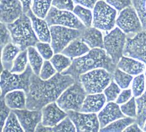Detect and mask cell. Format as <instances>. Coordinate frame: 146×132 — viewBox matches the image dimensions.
<instances>
[{"label":"cell","instance_id":"obj_13","mask_svg":"<svg viewBox=\"0 0 146 132\" xmlns=\"http://www.w3.org/2000/svg\"><path fill=\"white\" fill-rule=\"evenodd\" d=\"M68 116L74 123L76 131L97 132L100 129L98 117L95 113L84 114L81 112L70 110L66 111Z\"/></svg>","mask_w":146,"mask_h":132},{"label":"cell","instance_id":"obj_2","mask_svg":"<svg viewBox=\"0 0 146 132\" xmlns=\"http://www.w3.org/2000/svg\"><path fill=\"white\" fill-rule=\"evenodd\" d=\"M116 66L106 50L95 48L85 55L73 59L71 66L62 73L70 75L75 82H79L80 75L93 70L103 68L113 74L117 68Z\"/></svg>","mask_w":146,"mask_h":132},{"label":"cell","instance_id":"obj_1","mask_svg":"<svg viewBox=\"0 0 146 132\" xmlns=\"http://www.w3.org/2000/svg\"><path fill=\"white\" fill-rule=\"evenodd\" d=\"M75 82L69 74L57 73L47 80L32 74L30 90L27 95V109L42 110L48 104L57 100L63 92Z\"/></svg>","mask_w":146,"mask_h":132},{"label":"cell","instance_id":"obj_46","mask_svg":"<svg viewBox=\"0 0 146 132\" xmlns=\"http://www.w3.org/2000/svg\"><path fill=\"white\" fill-rule=\"evenodd\" d=\"M72 1L78 5H80L90 9H93L97 3V0H72Z\"/></svg>","mask_w":146,"mask_h":132},{"label":"cell","instance_id":"obj_40","mask_svg":"<svg viewBox=\"0 0 146 132\" xmlns=\"http://www.w3.org/2000/svg\"><path fill=\"white\" fill-rule=\"evenodd\" d=\"M56 70L52 63L46 60L44 62L41 70L40 72L39 76L42 79L47 80L50 79L55 74Z\"/></svg>","mask_w":146,"mask_h":132},{"label":"cell","instance_id":"obj_8","mask_svg":"<svg viewBox=\"0 0 146 132\" xmlns=\"http://www.w3.org/2000/svg\"><path fill=\"white\" fill-rule=\"evenodd\" d=\"M50 30L51 46L55 54L62 52L73 40L80 38L83 32V30L59 25L50 27Z\"/></svg>","mask_w":146,"mask_h":132},{"label":"cell","instance_id":"obj_4","mask_svg":"<svg viewBox=\"0 0 146 132\" xmlns=\"http://www.w3.org/2000/svg\"><path fill=\"white\" fill-rule=\"evenodd\" d=\"M33 73L30 64H28L26 70L19 74L4 70L1 74V98H4L8 92L14 90H23L27 94L29 92L30 78Z\"/></svg>","mask_w":146,"mask_h":132},{"label":"cell","instance_id":"obj_26","mask_svg":"<svg viewBox=\"0 0 146 132\" xmlns=\"http://www.w3.org/2000/svg\"><path fill=\"white\" fill-rule=\"evenodd\" d=\"M52 2V0H33L31 10L36 17L44 19L50 9Z\"/></svg>","mask_w":146,"mask_h":132},{"label":"cell","instance_id":"obj_15","mask_svg":"<svg viewBox=\"0 0 146 132\" xmlns=\"http://www.w3.org/2000/svg\"><path fill=\"white\" fill-rule=\"evenodd\" d=\"M23 7L20 0H1V22L5 24L14 22L23 14Z\"/></svg>","mask_w":146,"mask_h":132},{"label":"cell","instance_id":"obj_39","mask_svg":"<svg viewBox=\"0 0 146 132\" xmlns=\"http://www.w3.org/2000/svg\"><path fill=\"white\" fill-rule=\"evenodd\" d=\"M36 46L39 54L44 59L49 60L53 57L54 52H53V49L48 43L39 41L36 44Z\"/></svg>","mask_w":146,"mask_h":132},{"label":"cell","instance_id":"obj_22","mask_svg":"<svg viewBox=\"0 0 146 132\" xmlns=\"http://www.w3.org/2000/svg\"><path fill=\"white\" fill-rule=\"evenodd\" d=\"M117 68L130 75H138L144 71L145 66L143 63L131 57L123 56L117 63Z\"/></svg>","mask_w":146,"mask_h":132},{"label":"cell","instance_id":"obj_12","mask_svg":"<svg viewBox=\"0 0 146 132\" xmlns=\"http://www.w3.org/2000/svg\"><path fill=\"white\" fill-rule=\"evenodd\" d=\"M115 23L125 34H136L143 30L138 15L132 6L120 12Z\"/></svg>","mask_w":146,"mask_h":132},{"label":"cell","instance_id":"obj_9","mask_svg":"<svg viewBox=\"0 0 146 132\" xmlns=\"http://www.w3.org/2000/svg\"><path fill=\"white\" fill-rule=\"evenodd\" d=\"M127 35L119 27L115 28L104 38V46L108 54L117 65L123 55Z\"/></svg>","mask_w":146,"mask_h":132},{"label":"cell","instance_id":"obj_50","mask_svg":"<svg viewBox=\"0 0 146 132\" xmlns=\"http://www.w3.org/2000/svg\"><path fill=\"white\" fill-rule=\"evenodd\" d=\"M143 130L144 131H146V122H145V124H144V127H143Z\"/></svg>","mask_w":146,"mask_h":132},{"label":"cell","instance_id":"obj_38","mask_svg":"<svg viewBox=\"0 0 146 132\" xmlns=\"http://www.w3.org/2000/svg\"><path fill=\"white\" fill-rule=\"evenodd\" d=\"M135 97H132L129 100L120 107L121 111L125 115L130 117H136V105Z\"/></svg>","mask_w":146,"mask_h":132},{"label":"cell","instance_id":"obj_14","mask_svg":"<svg viewBox=\"0 0 146 132\" xmlns=\"http://www.w3.org/2000/svg\"><path fill=\"white\" fill-rule=\"evenodd\" d=\"M17 115L19 121L24 131L33 132L35 131L36 127L42 119V110L30 109H13Z\"/></svg>","mask_w":146,"mask_h":132},{"label":"cell","instance_id":"obj_3","mask_svg":"<svg viewBox=\"0 0 146 132\" xmlns=\"http://www.w3.org/2000/svg\"><path fill=\"white\" fill-rule=\"evenodd\" d=\"M6 25L11 32L12 42L17 46L21 51L36 46L39 41L30 18L25 13H23L14 22L6 24Z\"/></svg>","mask_w":146,"mask_h":132},{"label":"cell","instance_id":"obj_52","mask_svg":"<svg viewBox=\"0 0 146 132\" xmlns=\"http://www.w3.org/2000/svg\"><path fill=\"white\" fill-rule=\"evenodd\" d=\"M103 1H104V0H103Z\"/></svg>","mask_w":146,"mask_h":132},{"label":"cell","instance_id":"obj_47","mask_svg":"<svg viewBox=\"0 0 146 132\" xmlns=\"http://www.w3.org/2000/svg\"><path fill=\"white\" fill-rule=\"evenodd\" d=\"M123 131L125 132H131V131H134V132H141L142 130L141 129V127L139 126V125L137 124V123H135L133 124H131L129 125V126H128L126 129H125Z\"/></svg>","mask_w":146,"mask_h":132},{"label":"cell","instance_id":"obj_42","mask_svg":"<svg viewBox=\"0 0 146 132\" xmlns=\"http://www.w3.org/2000/svg\"><path fill=\"white\" fill-rule=\"evenodd\" d=\"M1 42H0V45H1V50L4 48V47L6 46L7 44L12 42V37L11 32L7 29L6 24L4 23H1Z\"/></svg>","mask_w":146,"mask_h":132},{"label":"cell","instance_id":"obj_21","mask_svg":"<svg viewBox=\"0 0 146 132\" xmlns=\"http://www.w3.org/2000/svg\"><path fill=\"white\" fill-rule=\"evenodd\" d=\"M90 48L80 38L71 41L68 46L62 51V54L70 58H78L87 54Z\"/></svg>","mask_w":146,"mask_h":132},{"label":"cell","instance_id":"obj_29","mask_svg":"<svg viewBox=\"0 0 146 132\" xmlns=\"http://www.w3.org/2000/svg\"><path fill=\"white\" fill-rule=\"evenodd\" d=\"M70 58L63 54H56L50 59V62L58 73H62L64 70L68 69L72 63Z\"/></svg>","mask_w":146,"mask_h":132},{"label":"cell","instance_id":"obj_30","mask_svg":"<svg viewBox=\"0 0 146 132\" xmlns=\"http://www.w3.org/2000/svg\"><path fill=\"white\" fill-rule=\"evenodd\" d=\"M73 13L80 20L86 28L91 27L93 16L90 9L80 5H77L74 7Z\"/></svg>","mask_w":146,"mask_h":132},{"label":"cell","instance_id":"obj_6","mask_svg":"<svg viewBox=\"0 0 146 132\" xmlns=\"http://www.w3.org/2000/svg\"><path fill=\"white\" fill-rule=\"evenodd\" d=\"M87 92L80 82H75L64 90L56 100V103L64 111L80 112Z\"/></svg>","mask_w":146,"mask_h":132},{"label":"cell","instance_id":"obj_25","mask_svg":"<svg viewBox=\"0 0 146 132\" xmlns=\"http://www.w3.org/2000/svg\"><path fill=\"white\" fill-rule=\"evenodd\" d=\"M27 49L28 59H29L30 65L33 70L34 73L39 76L43 65V57L34 46L29 47Z\"/></svg>","mask_w":146,"mask_h":132},{"label":"cell","instance_id":"obj_51","mask_svg":"<svg viewBox=\"0 0 146 132\" xmlns=\"http://www.w3.org/2000/svg\"><path fill=\"white\" fill-rule=\"evenodd\" d=\"M145 79H146V71H145Z\"/></svg>","mask_w":146,"mask_h":132},{"label":"cell","instance_id":"obj_16","mask_svg":"<svg viewBox=\"0 0 146 132\" xmlns=\"http://www.w3.org/2000/svg\"><path fill=\"white\" fill-rule=\"evenodd\" d=\"M55 102L48 104L42 109V123L45 126L54 127L57 123L68 116L66 112L58 106Z\"/></svg>","mask_w":146,"mask_h":132},{"label":"cell","instance_id":"obj_41","mask_svg":"<svg viewBox=\"0 0 146 132\" xmlns=\"http://www.w3.org/2000/svg\"><path fill=\"white\" fill-rule=\"evenodd\" d=\"M52 5L56 9L62 11H72L74 9L72 0H52Z\"/></svg>","mask_w":146,"mask_h":132},{"label":"cell","instance_id":"obj_20","mask_svg":"<svg viewBox=\"0 0 146 132\" xmlns=\"http://www.w3.org/2000/svg\"><path fill=\"white\" fill-rule=\"evenodd\" d=\"M106 101V97L103 94H95L86 96L80 112L84 113H97L101 110Z\"/></svg>","mask_w":146,"mask_h":132},{"label":"cell","instance_id":"obj_24","mask_svg":"<svg viewBox=\"0 0 146 132\" xmlns=\"http://www.w3.org/2000/svg\"><path fill=\"white\" fill-rule=\"evenodd\" d=\"M20 51V48L13 42L4 47L1 50V63L4 69L9 71L12 70L15 58Z\"/></svg>","mask_w":146,"mask_h":132},{"label":"cell","instance_id":"obj_37","mask_svg":"<svg viewBox=\"0 0 146 132\" xmlns=\"http://www.w3.org/2000/svg\"><path fill=\"white\" fill-rule=\"evenodd\" d=\"M104 93L106 97L107 101H112L115 100L118 97L119 94L120 93V89L117 84L112 81L110 85L104 89Z\"/></svg>","mask_w":146,"mask_h":132},{"label":"cell","instance_id":"obj_27","mask_svg":"<svg viewBox=\"0 0 146 132\" xmlns=\"http://www.w3.org/2000/svg\"><path fill=\"white\" fill-rule=\"evenodd\" d=\"M136 122V119L133 117H124L115 122H112L107 127L102 128L100 131L104 132H121L126 128Z\"/></svg>","mask_w":146,"mask_h":132},{"label":"cell","instance_id":"obj_19","mask_svg":"<svg viewBox=\"0 0 146 132\" xmlns=\"http://www.w3.org/2000/svg\"><path fill=\"white\" fill-rule=\"evenodd\" d=\"M80 38L91 49H104L102 33L95 27L86 28L83 30Z\"/></svg>","mask_w":146,"mask_h":132},{"label":"cell","instance_id":"obj_45","mask_svg":"<svg viewBox=\"0 0 146 132\" xmlns=\"http://www.w3.org/2000/svg\"><path fill=\"white\" fill-rule=\"evenodd\" d=\"M131 97V90L130 89L125 90L121 92L117 98L116 103L117 104H123L128 101Z\"/></svg>","mask_w":146,"mask_h":132},{"label":"cell","instance_id":"obj_5","mask_svg":"<svg viewBox=\"0 0 146 132\" xmlns=\"http://www.w3.org/2000/svg\"><path fill=\"white\" fill-rule=\"evenodd\" d=\"M113 78V74L103 68L93 70L80 76L79 82L88 94H100Z\"/></svg>","mask_w":146,"mask_h":132},{"label":"cell","instance_id":"obj_23","mask_svg":"<svg viewBox=\"0 0 146 132\" xmlns=\"http://www.w3.org/2000/svg\"><path fill=\"white\" fill-rule=\"evenodd\" d=\"M4 98L7 106L12 109H27V95L23 91L15 90L9 92Z\"/></svg>","mask_w":146,"mask_h":132},{"label":"cell","instance_id":"obj_33","mask_svg":"<svg viewBox=\"0 0 146 132\" xmlns=\"http://www.w3.org/2000/svg\"><path fill=\"white\" fill-rule=\"evenodd\" d=\"M113 78L121 89H127L133 80L132 76L117 68L113 73Z\"/></svg>","mask_w":146,"mask_h":132},{"label":"cell","instance_id":"obj_10","mask_svg":"<svg viewBox=\"0 0 146 132\" xmlns=\"http://www.w3.org/2000/svg\"><path fill=\"white\" fill-rule=\"evenodd\" d=\"M49 27L59 25L71 29L84 30L86 29L77 16L70 11H62L52 6L44 19Z\"/></svg>","mask_w":146,"mask_h":132},{"label":"cell","instance_id":"obj_28","mask_svg":"<svg viewBox=\"0 0 146 132\" xmlns=\"http://www.w3.org/2000/svg\"><path fill=\"white\" fill-rule=\"evenodd\" d=\"M137 104V115L136 123L141 129H143L146 121V91L140 97L136 99Z\"/></svg>","mask_w":146,"mask_h":132},{"label":"cell","instance_id":"obj_35","mask_svg":"<svg viewBox=\"0 0 146 132\" xmlns=\"http://www.w3.org/2000/svg\"><path fill=\"white\" fill-rule=\"evenodd\" d=\"M52 131L54 132H75L76 129L73 124L71 119L67 116L59 124L52 127Z\"/></svg>","mask_w":146,"mask_h":132},{"label":"cell","instance_id":"obj_49","mask_svg":"<svg viewBox=\"0 0 146 132\" xmlns=\"http://www.w3.org/2000/svg\"><path fill=\"white\" fill-rule=\"evenodd\" d=\"M20 1L22 3L23 7V13L26 14L28 11L31 9L30 7L31 6V3L33 0H20Z\"/></svg>","mask_w":146,"mask_h":132},{"label":"cell","instance_id":"obj_17","mask_svg":"<svg viewBox=\"0 0 146 132\" xmlns=\"http://www.w3.org/2000/svg\"><path fill=\"white\" fill-rule=\"evenodd\" d=\"M98 117L100 127L102 129L117 119L126 117L117 103L110 101L98 114Z\"/></svg>","mask_w":146,"mask_h":132},{"label":"cell","instance_id":"obj_43","mask_svg":"<svg viewBox=\"0 0 146 132\" xmlns=\"http://www.w3.org/2000/svg\"><path fill=\"white\" fill-rule=\"evenodd\" d=\"M106 3L118 11H122L125 8L132 6L131 0H106Z\"/></svg>","mask_w":146,"mask_h":132},{"label":"cell","instance_id":"obj_11","mask_svg":"<svg viewBox=\"0 0 146 132\" xmlns=\"http://www.w3.org/2000/svg\"><path fill=\"white\" fill-rule=\"evenodd\" d=\"M123 55L139 60L146 65V30L139 32L133 37H127Z\"/></svg>","mask_w":146,"mask_h":132},{"label":"cell","instance_id":"obj_32","mask_svg":"<svg viewBox=\"0 0 146 132\" xmlns=\"http://www.w3.org/2000/svg\"><path fill=\"white\" fill-rule=\"evenodd\" d=\"M24 130L19 121L16 114L12 110L8 116L5 125L3 127V132H23Z\"/></svg>","mask_w":146,"mask_h":132},{"label":"cell","instance_id":"obj_31","mask_svg":"<svg viewBox=\"0 0 146 132\" xmlns=\"http://www.w3.org/2000/svg\"><path fill=\"white\" fill-rule=\"evenodd\" d=\"M28 49L20 52L14 61L13 68L10 71L13 73H22L28 65Z\"/></svg>","mask_w":146,"mask_h":132},{"label":"cell","instance_id":"obj_36","mask_svg":"<svg viewBox=\"0 0 146 132\" xmlns=\"http://www.w3.org/2000/svg\"><path fill=\"white\" fill-rule=\"evenodd\" d=\"M145 87V76L141 74L133 79L132 84L133 93L135 97H139L143 94Z\"/></svg>","mask_w":146,"mask_h":132},{"label":"cell","instance_id":"obj_44","mask_svg":"<svg viewBox=\"0 0 146 132\" xmlns=\"http://www.w3.org/2000/svg\"><path fill=\"white\" fill-rule=\"evenodd\" d=\"M11 113V108L7 106L6 103L5 102V98H1V131H2L4 127V125L5 123V121L6 119H7L8 116Z\"/></svg>","mask_w":146,"mask_h":132},{"label":"cell","instance_id":"obj_7","mask_svg":"<svg viewBox=\"0 0 146 132\" xmlns=\"http://www.w3.org/2000/svg\"><path fill=\"white\" fill-rule=\"evenodd\" d=\"M117 11L103 0L97 1L93 8V25L99 30H111L116 22Z\"/></svg>","mask_w":146,"mask_h":132},{"label":"cell","instance_id":"obj_18","mask_svg":"<svg viewBox=\"0 0 146 132\" xmlns=\"http://www.w3.org/2000/svg\"><path fill=\"white\" fill-rule=\"evenodd\" d=\"M26 14L31 19L33 29L39 41L47 43L51 42L50 30L48 29L49 26L45 20L36 17L31 9Z\"/></svg>","mask_w":146,"mask_h":132},{"label":"cell","instance_id":"obj_34","mask_svg":"<svg viewBox=\"0 0 146 132\" xmlns=\"http://www.w3.org/2000/svg\"><path fill=\"white\" fill-rule=\"evenodd\" d=\"M132 5L140 19L143 29L146 30V0H131Z\"/></svg>","mask_w":146,"mask_h":132},{"label":"cell","instance_id":"obj_48","mask_svg":"<svg viewBox=\"0 0 146 132\" xmlns=\"http://www.w3.org/2000/svg\"><path fill=\"white\" fill-rule=\"evenodd\" d=\"M36 131H40V132H51L52 131V127H47L44 125L42 122L39 123L38 125L36 127Z\"/></svg>","mask_w":146,"mask_h":132}]
</instances>
